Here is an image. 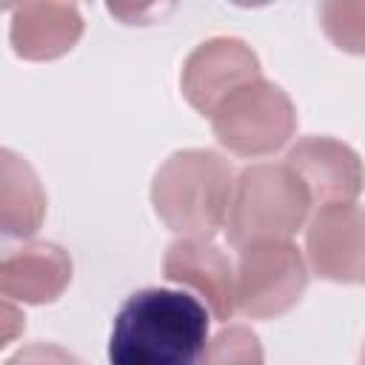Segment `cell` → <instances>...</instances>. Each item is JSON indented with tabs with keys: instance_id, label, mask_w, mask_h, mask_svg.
<instances>
[{
	"instance_id": "cell-6",
	"label": "cell",
	"mask_w": 365,
	"mask_h": 365,
	"mask_svg": "<svg viewBox=\"0 0 365 365\" xmlns=\"http://www.w3.org/2000/svg\"><path fill=\"white\" fill-rule=\"evenodd\" d=\"M259 77V60L248 43L237 37H211L185 57L180 88L191 108L211 117L225 97Z\"/></svg>"
},
{
	"instance_id": "cell-5",
	"label": "cell",
	"mask_w": 365,
	"mask_h": 365,
	"mask_svg": "<svg viewBox=\"0 0 365 365\" xmlns=\"http://www.w3.org/2000/svg\"><path fill=\"white\" fill-rule=\"evenodd\" d=\"M237 311L251 319H274L291 311L308 285V265L294 242H257L240 251Z\"/></svg>"
},
{
	"instance_id": "cell-1",
	"label": "cell",
	"mask_w": 365,
	"mask_h": 365,
	"mask_svg": "<svg viewBox=\"0 0 365 365\" xmlns=\"http://www.w3.org/2000/svg\"><path fill=\"white\" fill-rule=\"evenodd\" d=\"M211 311L185 291L143 288L125 297L108 336V365H200Z\"/></svg>"
},
{
	"instance_id": "cell-4",
	"label": "cell",
	"mask_w": 365,
	"mask_h": 365,
	"mask_svg": "<svg viewBox=\"0 0 365 365\" xmlns=\"http://www.w3.org/2000/svg\"><path fill=\"white\" fill-rule=\"evenodd\" d=\"M211 131L234 157H268L294 137L297 108L279 86L259 77L217 106L211 114Z\"/></svg>"
},
{
	"instance_id": "cell-11",
	"label": "cell",
	"mask_w": 365,
	"mask_h": 365,
	"mask_svg": "<svg viewBox=\"0 0 365 365\" xmlns=\"http://www.w3.org/2000/svg\"><path fill=\"white\" fill-rule=\"evenodd\" d=\"M83 17L74 3H23L11 9L9 40L23 60H54L74 48Z\"/></svg>"
},
{
	"instance_id": "cell-16",
	"label": "cell",
	"mask_w": 365,
	"mask_h": 365,
	"mask_svg": "<svg viewBox=\"0 0 365 365\" xmlns=\"http://www.w3.org/2000/svg\"><path fill=\"white\" fill-rule=\"evenodd\" d=\"M3 317H6V334H3V345H9L11 339H14V328H23L26 322H23V314L11 305V299H6L3 302Z\"/></svg>"
},
{
	"instance_id": "cell-17",
	"label": "cell",
	"mask_w": 365,
	"mask_h": 365,
	"mask_svg": "<svg viewBox=\"0 0 365 365\" xmlns=\"http://www.w3.org/2000/svg\"><path fill=\"white\" fill-rule=\"evenodd\" d=\"M359 365H365V348H362V359H359Z\"/></svg>"
},
{
	"instance_id": "cell-7",
	"label": "cell",
	"mask_w": 365,
	"mask_h": 365,
	"mask_svg": "<svg viewBox=\"0 0 365 365\" xmlns=\"http://www.w3.org/2000/svg\"><path fill=\"white\" fill-rule=\"evenodd\" d=\"M305 254L317 277L339 285H365V208L325 205L305 228Z\"/></svg>"
},
{
	"instance_id": "cell-2",
	"label": "cell",
	"mask_w": 365,
	"mask_h": 365,
	"mask_svg": "<svg viewBox=\"0 0 365 365\" xmlns=\"http://www.w3.org/2000/svg\"><path fill=\"white\" fill-rule=\"evenodd\" d=\"M234 180L228 160L217 151H174L151 180V205L180 237H214L225 228Z\"/></svg>"
},
{
	"instance_id": "cell-15",
	"label": "cell",
	"mask_w": 365,
	"mask_h": 365,
	"mask_svg": "<svg viewBox=\"0 0 365 365\" xmlns=\"http://www.w3.org/2000/svg\"><path fill=\"white\" fill-rule=\"evenodd\" d=\"M6 365H83L71 351L54 342H31L23 345Z\"/></svg>"
},
{
	"instance_id": "cell-13",
	"label": "cell",
	"mask_w": 365,
	"mask_h": 365,
	"mask_svg": "<svg viewBox=\"0 0 365 365\" xmlns=\"http://www.w3.org/2000/svg\"><path fill=\"white\" fill-rule=\"evenodd\" d=\"M325 37L348 54H365V0H328L319 6Z\"/></svg>"
},
{
	"instance_id": "cell-10",
	"label": "cell",
	"mask_w": 365,
	"mask_h": 365,
	"mask_svg": "<svg viewBox=\"0 0 365 365\" xmlns=\"http://www.w3.org/2000/svg\"><path fill=\"white\" fill-rule=\"evenodd\" d=\"M71 282V257L54 242L14 248L0 265V291L26 305L54 302Z\"/></svg>"
},
{
	"instance_id": "cell-9",
	"label": "cell",
	"mask_w": 365,
	"mask_h": 365,
	"mask_svg": "<svg viewBox=\"0 0 365 365\" xmlns=\"http://www.w3.org/2000/svg\"><path fill=\"white\" fill-rule=\"evenodd\" d=\"M165 279L191 288L214 319H231L237 311V271L228 254L211 237H180L163 257Z\"/></svg>"
},
{
	"instance_id": "cell-3",
	"label": "cell",
	"mask_w": 365,
	"mask_h": 365,
	"mask_svg": "<svg viewBox=\"0 0 365 365\" xmlns=\"http://www.w3.org/2000/svg\"><path fill=\"white\" fill-rule=\"evenodd\" d=\"M311 205L308 188L288 165H248L234 180L225 217L228 245L242 251L257 242H291Z\"/></svg>"
},
{
	"instance_id": "cell-8",
	"label": "cell",
	"mask_w": 365,
	"mask_h": 365,
	"mask_svg": "<svg viewBox=\"0 0 365 365\" xmlns=\"http://www.w3.org/2000/svg\"><path fill=\"white\" fill-rule=\"evenodd\" d=\"M285 165L302 180L317 208L354 202L365 188V165L359 154L334 137H302L291 145Z\"/></svg>"
},
{
	"instance_id": "cell-14",
	"label": "cell",
	"mask_w": 365,
	"mask_h": 365,
	"mask_svg": "<svg viewBox=\"0 0 365 365\" xmlns=\"http://www.w3.org/2000/svg\"><path fill=\"white\" fill-rule=\"evenodd\" d=\"M200 365H265V354L248 325H228L205 345Z\"/></svg>"
},
{
	"instance_id": "cell-12",
	"label": "cell",
	"mask_w": 365,
	"mask_h": 365,
	"mask_svg": "<svg viewBox=\"0 0 365 365\" xmlns=\"http://www.w3.org/2000/svg\"><path fill=\"white\" fill-rule=\"evenodd\" d=\"M46 217V191L34 174V168L3 148L0 154V225L6 237H31Z\"/></svg>"
}]
</instances>
